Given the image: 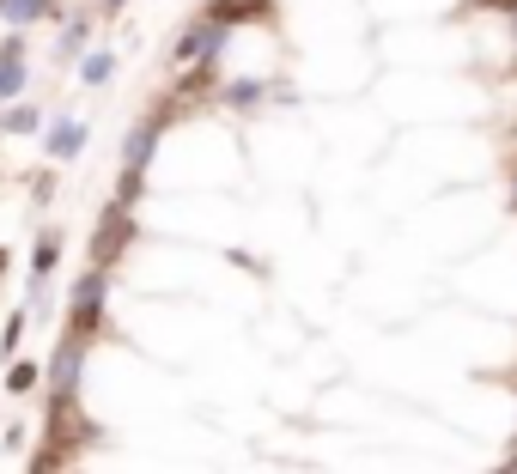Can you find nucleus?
Here are the masks:
<instances>
[{
  "label": "nucleus",
  "instance_id": "obj_10",
  "mask_svg": "<svg viewBox=\"0 0 517 474\" xmlns=\"http://www.w3.org/2000/svg\"><path fill=\"white\" fill-rule=\"evenodd\" d=\"M0 128H7V134H37V110H7V122H0Z\"/></svg>",
  "mask_w": 517,
  "mask_h": 474
},
{
  "label": "nucleus",
  "instance_id": "obj_15",
  "mask_svg": "<svg viewBox=\"0 0 517 474\" xmlns=\"http://www.w3.org/2000/svg\"><path fill=\"white\" fill-rule=\"evenodd\" d=\"M19 335H25V310H19V316H7V335H0V347L13 353V347H19Z\"/></svg>",
  "mask_w": 517,
  "mask_h": 474
},
{
  "label": "nucleus",
  "instance_id": "obj_1",
  "mask_svg": "<svg viewBox=\"0 0 517 474\" xmlns=\"http://www.w3.org/2000/svg\"><path fill=\"white\" fill-rule=\"evenodd\" d=\"M219 43H226V25H219V19H201V25H189V37H177V49H171V67L207 61Z\"/></svg>",
  "mask_w": 517,
  "mask_h": 474
},
{
  "label": "nucleus",
  "instance_id": "obj_4",
  "mask_svg": "<svg viewBox=\"0 0 517 474\" xmlns=\"http://www.w3.org/2000/svg\"><path fill=\"white\" fill-rule=\"evenodd\" d=\"M25 92V37H7L0 43V104Z\"/></svg>",
  "mask_w": 517,
  "mask_h": 474
},
{
  "label": "nucleus",
  "instance_id": "obj_6",
  "mask_svg": "<svg viewBox=\"0 0 517 474\" xmlns=\"http://www.w3.org/2000/svg\"><path fill=\"white\" fill-rule=\"evenodd\" d=\"M80 146H86V128H80V122H55V128H49V152H55V158H73Z\"/></svg>",
  "mask_w": 517,
  "mask_h": 474
},
{
  "label": "nucleus",
  "instance_id": "obj_16",
  "mask_svg": "<svg viewBox=\"0 0 517 474\" xmlns=\"http://www.w3.org/2000/svg\"><path fill=\"white\" fill-rule=\"evenodd\" d=\"M487 7H505V13H517V0H487Z\"/></svg>",
  "mask_w": 517,
  "mask_h": 474
},
{
  "label": "nucleus",
  "instance_id": "obj_5",
  "mask_svg": "<svg viewBox=\"0 0 517 474\" xmlns=\"http://www.w3.org/2000/svg\"><path fill=\"white\" fill-rule=\"evenodd\" d=\"M80 359H86L80 335H67V341H61V353H55V402H61V408H67L73 383H80Z\"/></svg>",
  "mask_w": 517,
  "mask_h": 474
},
{
  "label": "nucleus",
  "instance_id": "obj_13",
  "mask_svg": "<svg viewBox=\"0 0 517 474\" xmlns=\"http://www.w3.org/2000/svg\"><path fill=\"white\" fill-rule=\"evenodd\" d=\"M55 250H61V244H55V237H43V244H37V280H43V274L55 268Z\"/></svg>",
  "mask_w": 517,
  "mask_h": 474
},
{
  "label": "nucleus",
  "instance_id": "obj_17",
  "mask_svg": "<svg viewBox=\"0 0 517 474\" xmlns=\"http://www.w3.org/2000/svg\"><path fill=\"white\" fill-rule=\"evenodd\" d=\"M116 7H122V0H104V13H116Z\"/></svg>",
  "mask_w": 517,
  "mask_h": 474
},
{
  "label": "nucleus",
  "instance_id": "obj_3",
  "mask_svg": "<svg viewBox=\"0 0 517 474\" xmlns=\"http://www.w3.org/2000/svg\"><path fill=\"white\" fill-rule=\"evenodd\" d=\"M98 310H104V268L80 280V292H73V323H80V335L98 329Z\"/></svg>",
  "mask_w": 517,
  "mask_h": 474
},
{
  "label": "nucleus",
  "instance_id": "obj_12",
  "mask_svg": "<svg viewBox=\"0 0 517 474\" xmlns=\"http://www.w3.org/2000/svg\"><path fill=\"white\" fill-rule=\"evenodd\" d=\"M86 37H92V31H86V19H80V25H67V37H61V55H80V49H86Z\"/></svg>",
  "mask_w": 517,
  "mask_h": 474
},
{
  "label": "nucleus",
  "instance_id": "obj_11",
  "mask_svg": "<svg viewBox=\"0 0 517 474\" xmlns=\"http://www.w3.org/2000/svg\"><path fill=\"white\" fill-rule=\"evenodd\" d=\"M31 383H37V365H31V359H19V365L7 371V389H19V395H25Z\"/></svg>",
  "mask_w": 517,
  "mask_h": 474
},
{
  "label": "nucleus",
  "instance_id": "obj_19",
  "mask_svg": "<svg viewBox=\"0 0 517 474\" xmlns=\"http://www.w3.org/2000/svg\"><path fill=\"white\" fill-rule=\"evenodd\" d=\"M511 25H517V13H511Z\"/></svg>",
  "mask_w": 517,
  "mask_h": 474
},
{
  "label": "nucleus",
  "instance_id": "obj_8",
  "mask_svg": "<svg viewBox=\"0 0 517 474\" xmlns=\"http://www.w3.org/2000/svg\"><path fill=\"white\" fill-rule=\"evenodd\" d=\"M153 140H159V128H140V134H134V146H128V165H134V171L153 158Z\"/></svg>",
  "mask_w": 517,
  "mask_h": 474
},
{
  "label": "nucleus",
  "instance_id": "obj_7",
  "mask_svg": "<svg viewBox=\"0 0 517 474\" xmlns=\"http://www.w3.org/2000/svg\"><path fill=\"white\" fill-rule=\"evenodd\" d=\"M0 13H7L13 25H31V19H43V13H55V0H0Z\"/></svg>",
  "mask_w": 517,
  "mask_h": 474
},
{
  "label": "nucleus",
  "instance_id": "obj_9",
  "mask_svg": "<svg viewBox=\"0 0 517 474\" xmlns=\"http://www.w3.org/2000/svg\"><path fill=\"white\" fill-rule=\"evenodd\" d=\"M110 49H98V55H86V86H104V79H110Z\"/></svg>",
  "mask_w": 517,
  "mask_h": 474
},
{
  "label": "nucleus",
  "instance_id": "obj_18",
  "mask_svg": "<svg viewBox=\"0 0 517 474\" xmlns=\"http://www.w3.org/2000/svg\"><path fill=\"white\" fill-rule=\"evenodd\" d=\"M0 268H7V250H0Z\"/></svg>",
  "mask_w": 517,
  "mask_h": 474
},
{
  "label": "nucleus",
  "instance_id": "obj_2",
  "mask_svg": "<svg viewBox=\"0 0 517 474\" xmlns=\"http://www.w3.org/2000/svg\"><path fill=\"white\" fill-rule=\"evenodd\" d=\"M128 237H134V219H128V213H122V201H116V207L104 213V231H98V244H92L98 268H110V262H116V250L128 244Z\"/></svg>",
  "mask_w": 517,
  "mask_h": 474
},
{
  "label": "nucleus",
  "instance_id": "obj_14",
  "mask_svg": "<svg viewBox=\"0 0 517 474\" xmlns=\"http://www.w3.org/2000/svg\"><path fill=\"white\" fill-rule=\"evenodd\" d=\"M134 195H140V171H134V165H128V177H122V183H116V201H122V207H128V201H134Z\"/></svg>",
  "mask_w": 517,
  "mask_h": 474
}]
</instances>
